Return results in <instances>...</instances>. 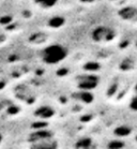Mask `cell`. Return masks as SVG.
I'll return each instance as SVG.
<instances>
[{
	"instance_id": "3",
	"label": "cell",
	"mask_w": 137,
	"mask_h": 149,
	"mask_svg": "<svg viewBox=\"0 0 137 149\" xmlns=\"http://www.w3.org/2000/svg\"><path fill=\"white\" fill-rule=\"evenodd\" d=\"M132 106L134 107V109H136L137 111V97H135V99L132 101Z\"/></svg>"
},
{
	"instance_id": "2",
	"label": "cell",
	"mask_w": 137,
	"mask_h": 149,
	"mask_svg": "<svg viewBox=\"0 0 137 149\" xmlns=\"http://www.w3.org/2000/svg\"><path fill=\"white\" fill-rule=\"evenodd\" d=\"M114 32H111V29L108 28H97L95 30L93 31V39H95V41H99V42H102V41H109L113 39L114 37Z\"/></svg>"
},
{
	"instance_id": "1",
	"label": "cell",
	"mask_w": 137,
	"mask_h": 149,
	"mask_svg": "<svg viewBox=\"0 0 137 149\" xmlns=\"http://www.w3.org/2000/svg\"><path fill=\"white\" fill-rule=\"evenodd\" d=\"M67 49L62 45L50 44L43 49V60L48 65H56L67 57Z\"/></svg>"
}]
</instances>
